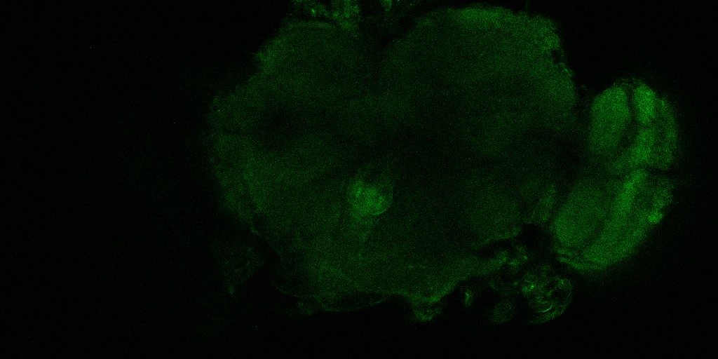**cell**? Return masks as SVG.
I'll return each instance as SVG.
<instances>
[{
	"label": "cell",
	"mask_w": 718,
	"mask_h": 359,
	"mask_svg": "<svg viewBox=\"0 0 718 359\" xmlns=\"http://www.w3.org/2000/svg\"><path fill=\"white\" fill-rule=\"evenodd\" d=\"M659 97L648 86L638 84L630 97L632 118L638 126L650 125L654 120L658 108Z\"/></svg>",
	"instance_id": "277c9868"
},
{
	"label": "cell",
	"mask_w": 718,
	"mask_h": 359,
	"mask_svg": "<svg viewBox=\"0 0 718 359\" xmlns=\"http://www.w3.org/2000/svg\"><path fill=\"white\" fill-rule=\"evenodd\" d=\"M513 313V308L507 303L499 304L494 309V316L496 322H503L510 318Z\"/></svg>",
	"instance_id": "5b68a950"
},
{
	"label": "cell",
	"mask_w": 718,
	"mask_h": 359,
	"mask_svg": "<svg viewBox=\"0 0 718 359\" xmlns=\"http://www.w3.org/2000/svg\"><path fill=\"white\" fill-rule=\"evenodd\" d=\"M625 88L614 85L594 100L590 114L588 143L597 156L611 157L621 148L632 119Z\"/></svg>",
	"instance_id": "6da1fadb"
},
{
	"label": "cell",
	"mask_w": 718,
	"mask_h": 359,
	"mask_svg": "<svg viewBox=\"0 0 718 359\" xmlns=\"http://www.w3.org/2000/svg\"><path fill=\"white\" fill-rule=\"evenodd\" d=\"M396 174L388 163L364 166L349 180L346 198L353 219L359 225H371L389 207Z\"/></svg>",
	"instance_id": "7a4b0ae2"
},
{
	"label": "cell",
	"mask_w": 718,
	"mask_h": 359,
	"mask_svg": "<svg viewBox=\"0 0 718 359\" xmlns=\"http://www.w3.org/2000/svg\"><path fill=\"white\" fill-rule=\"evenodd\" d=\"M651 126L654 133L651 168L665 170L675 161L678 142L676 119L667 100L659 99L658 111Z\"/></svg>",
	"instance_id": "3957f363"
}]
</instances>
